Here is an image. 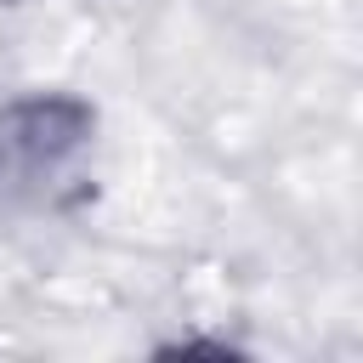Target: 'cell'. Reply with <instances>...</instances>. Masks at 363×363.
Masks as SVG:
<instances>
[{
  "label": "cell",
  "instance_id": "6da1fadb",
  "mask_svg": "<svg viewBox=\"0 0 363 363\" xmlns=\"http://www.w3.org/2000/svg\"><path fill=\"white\" fill-rule=\"evenodd\" d=\"M96 113L79 96H17L0 108V187L11 193H45L62 182L79 153L91 147Z\"/></svg>",
  "mask_w": 363,
  "mask_h": 363
}]
</instances>
